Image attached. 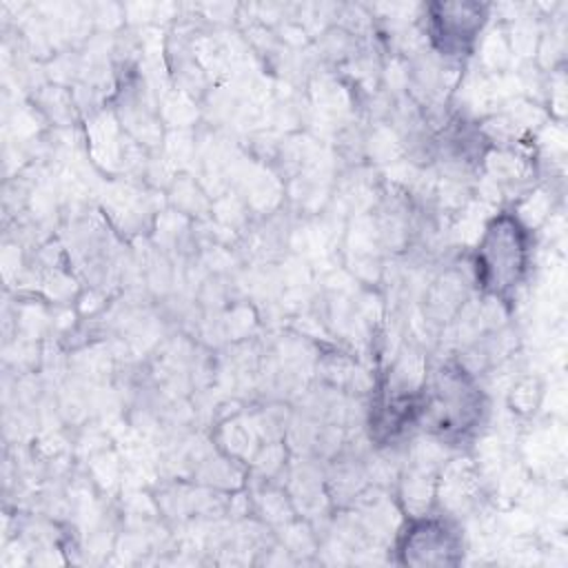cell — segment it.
Listing matches in <instances>:
<instances>
[{"mask_svg":"<svg viewBox=\"0 0 568 568\" xmlns=\"http://www.w3.org/2000/svg\"><path fill=\"white\" fill-rule=\"evenodd\" d=\"M524 251L521 229H517L513 222H495L488 229L479 251V268L486 286L495 291L513 286L524 268Z\"/></svg>","mask_w":568,"mask_h":568,"instance_id":"obj_1","label":"cell"},{"mask_svg":"<svg viewBox=\"0 0 568 568\" xmlns=\"http://www.w3.org/2000/svg\"><path fill=\"white\" fill-rule=\"evenodd\" d=\"M453 548V537L444 526L422 524L406 537L402 552L408 564H448Z\"/></svg>","mask_w":568,"mask_h":568,"instance_id":"obj_2","label":"cell"}]
</instances>
